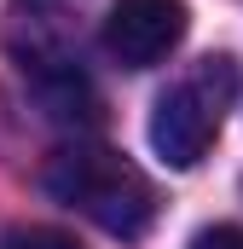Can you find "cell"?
Wrapping results in <instances>:
<instances>
[{"mask_svg":"<svg viewBox=\"0 0 243 249\" xmlns=\"http://www.w3.org/2000/svg\"><path fill=\"white\" fill-rule=\"evenodd\" d=\"M41 186L64 209H75L93 226H104L110 238H139L156 220L151 180L110 145H64V151H52L47 168H41Z\"/></svg>","mask_w":243,"mask_h":249,"instance_id":"6da1fadb","label":"cell"},{"mask_svg":"<svg viewBox=\"0 0 243 249\" xmlns=\"http://www.w3.org/2000/svg\"><path fill=\"white\" fill-rule=\"evenodd\" d=\"M238 99V64L226 53L203 58L191 75H180L168 93H156L151 110V151L168 168H197L208 157V145L220 139V122Z\"/></svg>","mask_w":243,"mask_h":249,"instance_id":"7a4b0ae2","label":"cell"},{"mask_svg":"<svg viewBox=\"0 0 243 249\" xmlns=\"http://www.w3.org/2000/svg\"><path fill=\"white\" fill-rule=\"evenodd\" d=\"M185 0H116L104 18V53L122 70H151L185 41Z\"/></svg>","mask_w":243,"mask_h":249,"instance_id":"3957f363","label":"cell"},{"mask_svg":"<svg viewBox=\"0 0 243 249\" xmlns=\"http://www.w3.org/2000/svg\"><path fill=\"white\" fill-rule=\"evenodd\" d=\"M35 93H41V105L52 110V116H75V122H87L93 116V87H87V75L75 70V64L52 58V70H41L35 64Z\"/></svg>","mask_w":243,"mask_h":249,"instance_id":"277c9868","label":"cell"},{"mask_svg":"<svg viewBox=\"0 0 243 249\" xmlns=\"http://www.w3.org/2000/svg\"><path fill=\"white\" fill-rule=\"evenodd\" d=\"M0 249H81V244L69 232H58V226H12L0 238Z\"/></svg>","mask_w":243,"mask_h":249,"instance_id":"5b68a950","label":"cell"},{"mask_svg":"<svg viewBox=\"0 0 243 249\" xmlns=\"http://www.w3.org/2000/svg\"><path fill=\"white\" fill-rule=\"evenodd\" d=\"M191 249H243V226H208L191 238Z\"/></svg>","mask_w":243,"mask_h":249,"instance_id":"8992f818","label":"cell"}]
</instances>
